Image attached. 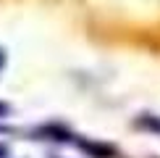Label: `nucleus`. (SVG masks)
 <instances>
[{"label":"nucleus","mask_w":160,"mask_h":158,"mask_svg":"<svg viewBox=\"0 0 160 158\" xmlns=\"http://www.w3.org/2000/svg\"><path fill=\"white\" fill-rule=\"evenodd\" d=\"M3 61H5V55H3V50H0V66H3Z\"/></svg>","instance_id":"nucleus-1"}]
</instances>
